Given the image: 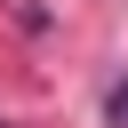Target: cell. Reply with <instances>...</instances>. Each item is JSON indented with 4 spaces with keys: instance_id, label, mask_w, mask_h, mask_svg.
I'll return each instance as SVG.
<instances>
[{
    "instance_id": "1",
    "label": "cell",
    "mask_w": 128,
    "mask_h": 128,
    "mask_svg": "<svg viewBox=\"0 0 128 128\" xmlns=\"http://www.w3.org/2000/svg\"><path fill=\"white\" fill-rule=\"evenodd\" d=\"M104 112H112V120H128V80H112V96H104Z\"/></svg>"
}]
</instances>
